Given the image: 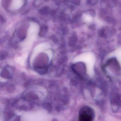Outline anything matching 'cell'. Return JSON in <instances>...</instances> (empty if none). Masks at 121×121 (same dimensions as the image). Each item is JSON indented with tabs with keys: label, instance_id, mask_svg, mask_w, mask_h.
I'll list each match as a JSON object with an SVG mask.
<instances>
[{
	"label": "cell",
	"instance_id": "1",
	"mask_svg": "<svg viewBox=\"0 0 121 121\" xmlns=\"http://www.w3.org/2000/svg\"><path fill=\"white\" fill-rule=\"evenodd\" d=\"M94 110L90 107L84 106L80 110L79 120L80 121H92L95 117Z\"/></svg>",
	"mask_w": 121,
	"mask_h": 121
}]
</instances>
